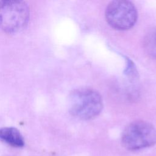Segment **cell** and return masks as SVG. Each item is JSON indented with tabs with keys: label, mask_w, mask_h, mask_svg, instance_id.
<instances>
[{
	"label": "cell",
	"mask_w": 156,
	"mask_h": 156,
	"mask_svg": "<svg viewBox=\"0 0 156 156\" xmlns=\"http://www.w3.org/2000/svg\"><path fill=\"white\" fill-rule=\"evenodd\" d=\"M102 108L103 102L101 95L92 88L76 89L69 96V112L79 119H93L101 112Z\"/></svg>",
	"instance_id": "cell-1"
},
{
	"label": "cell",
	"mask_w": 156,
	"mask_h": 156,
	"mask_svg": "<svg viewBox=\"0 0 156 156\" xmlns=\"http://www.w3.org/2000/svg\"><path fill=\"white\" fill-rule=\"evenodd\" d=\"M30 10L24 1H0V29L9 34L23 30L28 24Z\"/></svg>",
	"instance_id": "cell-2"
},
{
	"label": "cell",
	"mask_w": 156,
	"mask_h": 156,
	"mask_svg": "<svg viewBox=\"0 0 156 156\" xmlns=\"http://www.w3.org/2000/svg\"><path fill=\"white\" fill-rule=\"evenodd\" d=\"M121 142L122 146L130 151L150 147L156 143V130L147 122H133L124 130Z\"/></svg>",
	"instance_id": "cell-3"
},
{
	"label": "cell",
	"mask_w": 156,
	"mask_h": 156,
	"mask_svg": "<svg viewBox=\"0 0 156 156\" xmlns=\"http://www.w3.org/2000/svg\"><path fill=\"white\" fill-rule=\"evenodd\" d=\"M105 18L113 28L127 30L135 24L137 11L135 5L130 1H113L108 5L105 10Z\"/></svg>",
	"instance_id": "cell-4"
},
{
	"label": "cell",
	"mask_w": 156,
	"mask_h": 156,
	"mask_svg": "<svg viewBox=\"0 0 156 156\" xmlns=\"http://www.w3.org/2000/svg\"><path fill=\"white\" fill-rule=\"evenodd\" d=\"M0 139L8 144L21 147L24 145V138L20 131L14 127H3L0 129Z\"/></svg>",
	"instance_id": "cell-5"
},
{
	"label": "cell",
	"mask_w": 156,
	"mask_h": 156,
	"mask_svg": "<svg viewBox=\"0 0 156 156\" xmlns=\"http://www.w3.org/2000/svg\"><path fill=\"white\" fill-rule=\"evenodd\" d=\"M143 46L146 53L156 59V29L148 32L144 38Z\"/></svg>",
	"instance_id": "cell-6"
}]
</instances>
